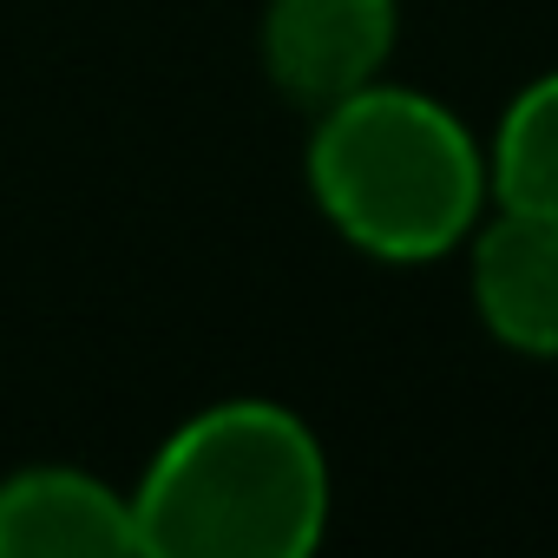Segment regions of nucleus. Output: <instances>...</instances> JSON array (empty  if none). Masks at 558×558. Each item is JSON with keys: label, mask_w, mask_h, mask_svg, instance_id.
<instances>
[{"label": "nucleus", "mask_w": 558, "mask_h": 558, "mask_svg": "<svg viewBox=\"0 0 558 558\" xmlns=\"http://www.w3.org/2000/svg\"><path fill=\"white\" fill-rule=\"evenodd\" d=\"M460 250L486 336L512 355L558 362V223L486 204Z\"/></svg>", "instance_id": "4"}, {"label": "nucleus", "mask_w": 558, "mask_h": 558, "mask_svg": "<svg viewBox=\"0 0 558 558\" xmlns=\"http://www.w3.org/2000/svg\"><path fill=\"white\" fill-rule=\"evenodd\" d=\"M493 204L558 223V66L525 80L486 138Z\"/></svg>", "instance_id": "6"}, {"label": "nucleus", "mask_w": 558, "mask_h": 558, "mask_svg": "<svg viewBox=\"0 0 558 558\" xmlns=\"http://www.w3.org/2000/svg\"><path fill=\"white\" fill-rule=\"evenodd\" d=\"M138 551L132 493L86 466H21L0 480V558H125Z\"/></svg>", "instance_id": "5"}, {"label": "nucleus", "mask_w": 558, "mask_h": 558, "mask_svg": "<svg viewBox=\"0 0 558 558\" xmlns=\"http://www.w3.org/2000/svg\"><path fill=\"white\" fill-rule=\"evenodd\" d=\"M329 453L316 427L263 395L178 421L132 486L138 551L158 558H303L329 532Z\"/></svg>", "instance_id": "1"}, {"label": "nucleus", "mask_w": 558, "mask_h": 558, "mask_svg": "<svg viewBox=\"0 0 558 558\" xmlns=\"http://www.w3.org/2000/svg\"><path fill=\"white\" fill-rule=\"evenodd\" d=\"M303 178L316 210L375 263H427L486 217V145L466 119L414 86L368 80L316 112Z\"/></svg>", "instance_id": "2"}, {"label": "nucleus", "mask_w": 558, "mask_h": 558, "mask_svg": "<svg viewBox=\"0 0 558 558\" xmlns=\"http://www.w3.org/2000/svg\"><path fill=\"white\" fill-rule=\"evenodd\" d=\"M401 34V0H269L263 73L303 112H323L381 80Z\"/></svg>", "instance_id": "3"}]
</instances>
